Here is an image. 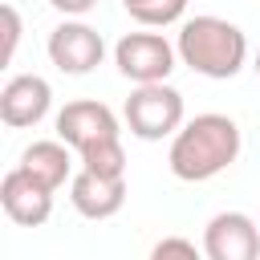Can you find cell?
<instances>
[{"instance_id": "6da1fadb", "label": "cell", "mask_w": 260, "mask_h": 260, "mask_svg": "<svg viewBox=\"0 0 260 260\" xmlns=\"http://www.w3.org/2000/svg\"><path fill=\"white\" fill-rule=\"evenodd\" d=\"M240 126L228 114H195L183 122V130L171 138L167 150V167L175 179L183 183H207L215 175H223L236 158H240Z\"/></svg>"}, {"instance_id": "7a4b0ae2", "label": "cell", "mask_w": 260, "mask_h": 260, "mask_svg": "<svg viewBox=\"0 0 260 260\" xmlns=\"http://www.w3.org/2000/svg\"><path fill=\"white\" fill-rule=\"evenodd\" d=\"M175 53L191 73L228 81L248 65V37L240 24H232L223 16H187L179 24Z\"/></svg>"}, {"instance_id": "3957f363", "label": "cell", "mask_w": 260, "mask_h": 260, "mask_svg": "<svg viewBox=\"0 0 260 260\" xmlns=\"http://www.w3.org/2000/svg\"><path fill=\"white\" fill-rule=\"evenodd\" d=\"M122 118H126L130 134L142 138V142L175 138L183 130V122H187L183 93L175 85H167V81H158V85H134V93L122 106Z\"/></svg>"}, {"instance_id": "277c9868", "label": "cell", "mask_w": 260, "mask_h": 260, "mask_svg": "<svg viewBox=\"0 0 260 260\" xmlns=\"http://www.w3.org/2000/svg\"><path fill=\"white\" fill-rule=\"evenodd\" d=\"M179 53L162 32H126L114 45V65L134 85H158L171 77Z\"/></svg>"}, {"instance_id": "5b68a950", "label": "cell", "mask_w": 260, "mask_h": 260, "mask_svg": "<svg viewBox=\"0 0 260 260\" xmlns=\"http://www.w3.org/2000/svg\"><path fill=\"white\" fill-rule=\"evenodd\" d=\"M57 138L69 146V150H85L93 142H106V138H122V126H118V114L98 102V98H77V102H65L57 110Z\"/></svg>"}, {"instance_id": "8992f818", "label": "cell", "mask_w": 260, "mask_h": 260, "mask_svg": "<svg viewBox=\"0 0 260 260\" xmlns=\"http://www.w3.org/2000/svg\"><path fill=\"white\" fill-rule=\"evenodd\" d=\"M49 61L61 69V73H69V77H85V73H93L98 65H102V57H106V41H102V32L98 28H89L85 20H61L53 32H49Z\"/></svg>"}, {"instance_id": "52a82bcc", "label": "cell", "mask_w": 260, "mask_h": 260, "mask_svg": "<svg viewBox=\"0 0 260 260\" xmlns=\"http://www.w3.org/2000/svg\"><path fill=\"white\" fill-rule=\"evenodd\" d=\"M203 260H260V228L244 211H219L203 228Z\"/></svg>"}, {"instance_id": "ba28073f", "label": "cell", "mask_w": 260, "mask_h": 260, "mask_svg": "<svg viewBox=\"0 0 260 260\" xmlns=\"http://www.w3.org/2000/svg\"><path fill=\"white\" fill-rule=\"evenodd\" d=\"M53 106V89L41 73H16L0 89V122L8 130H28L37 126Z\"/></svg>"}, {"instance_id": "9c48e42d", "label": "cell", "mask_w": 260, "mask_h": 260, "mask_svg": "<svg viewBox=\"0 0 260 260\" xmlns=\"http://www.w3.org/2000/svg\"><path fill=\"white\" fill-rule=\"evenodd\" d=\"M0 207L12 223L20 228H41L53 215V191H45L41 183H32L20 167H12L0 179Z\"/></svg>"}, {"instance_id": "30bf717a", "label": "cell", "mask_w": 260, "mask_h": 260, "mask_svg": "<svg viewBox=\"0 0 260 260\" xmlns=\"http://www.w3.org/2000/svg\"><path fill=\"white\" fill-rule=\"evenodd\" d=\"M69 203L85 219H110L126 203V179H106L77 167V175L69 179Z\"/></svg>"}, {"instance_id": "8fae6325", "label": "cell", "mask_w": 260, "mask_h": 260, "mask_svg": "<svg viewBox=\"0 0 260 260\" xmlns=\"http://www.w3.org/2000/svg\"><path fill=\"white\" fill-rule=\"evenodd\" d=\"M32 183H41L45 191H57L65 187L77 171H73V150L61 142V138H41V142H28L20 162H16Z\"/></svg>"}, {"instance_id": "7c38bea8", "label": "cell", "mask_w": 260, "mask_h": 260, "mask_svg": "<svg viewBox=\"0 0 260 260\" xmlns=\"http://www.w3.org/2000/svg\"><path fill=\"white\" fill-rule=\"evenodd\" d=\"M81 171H93V175H106V179H126V150H122V138H106V142H93L77 154Z\"/></svg>"}, {"instance_id": "4fadbf2b", "label": "cell", "mask_w": 260, "mask_h": 260, "mask_svg": "<svg viewBox=\"0 0 260 260\" xmlns=\"http://www.w3.org/2000/svg\"><path fill=\"white\" fill-rule=\"evenodd\" d=\"M122 8H126L142 28H167V24L183 20L187 0H122Z\"/></svg>"}, {"instance_id": "5bb4252c", "label": "cell", "mask_w": 260, "mask_h": 260, "mask_svg": "<svg viewBox=\"0 0 260 260\" xmlns=\"http://www.w3.org/2000/svg\"><path fill=\"white\" fill-rule=\"evenodd\" d=\"M146 260H203V252L187 240V236H162Z\"/></svg>"}, {"instance_id": "9a60e30c", "label": "cell", "mask_w": 260, "mask_h": 260, "mask_svg": "<svg viewBox=\"0 0 260 260\" xmlns=\"http://www.w3.org/2000/svg\"><path fill=\"white\" fill-rule=\"evenodd\" d=\"M0 20H4V53H0V61L8 65L12 53H16V45H20V12L12 4H0Z\"/></svg>"}, {"instance_id": "2e32d148", "label": "cell", "mask_w": 260, "mask_h": 260, "mask_svg": "<svg viewBox=\"0 0 260 260\" xmlns=\"http://www.w3.org/2000/svg\"><path fill=\"white\" fill-rule=\"evenodd\" d=\"M49 4H53L65 20H81L85 12H93V8H98V0H49Z\"/></svg>"}, {"instance_id": "e0dca14e", "label": "cell", "mask_w": 260, "mask_h": 260, "mask_svg": "<svg viewBox=\"0 0 260 260\" xmlns=\"http://www.w3.org/2000/svg\"><path fill=\"white\" fill-rule=\"evenodd\" d=\"M252 69H256V77H260V49H256V61H252Z\"/></svg>"}]
</instances>
